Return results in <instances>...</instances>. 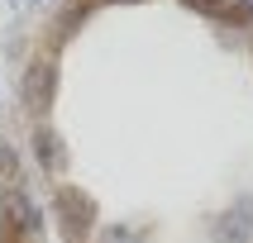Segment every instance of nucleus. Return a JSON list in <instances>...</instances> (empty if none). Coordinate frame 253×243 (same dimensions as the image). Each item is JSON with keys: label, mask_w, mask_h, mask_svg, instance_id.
Here are the masks:
<instances>
[{"label": "nucleus", "mask_w": 253, "mask_h": 243, "mask_svg": "<svg viewBox=\"0 0 253 243\" xmlns=\"http://www.w3.org/2000/svg\"><path fill=\"white\" fill-rule=\"evenodd\" d=\"M196 14L220 19V24H253V5L249 0H186Z\"/></svg>", "instance_id": "obj_2"}, {"label": "nucleus", "mask_w": 253, "mask_h": 243, "mask_svg": "<svg viewBox=\"0 0 253 243\" xmlns=\"http://www.w3.org/2000/svg\"><path fill=\"white\" fill-rule=\"evenodd\" d=\"M57 210H62V229H67V239H86V229H91V219H96V205H91V196L86 191H72V186H62L57 191Z\"/></svg>", "instance_id": "obj_1"}]
</instances>
